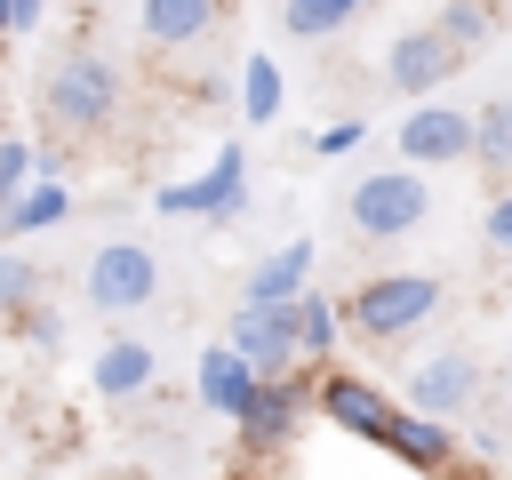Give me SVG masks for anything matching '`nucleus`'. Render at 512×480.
<instances>
[{
	"label": "nucleus",
	"instance_id": "ddd939ff",
	"mask_svg": "<svg viewBox=\"0 0 512 480\" xmlns=\"http://www.w3.org/2000/svg\"><path fill=\"white\" fill-rule=\"evenodd\" d=\"M312 264H320V248H312V240H280L272 256H256V272H248L240 304H256V312H280V304H296V296L312 288Z\"/></svg>",
	"mask_w": 512,
	"mask_h": 480
},
{
	"label": "nucleus",
	"instance_id": "20e7f679",
	"mask_svg": "<svg viewBox=\"0 0 512 480\" xmlns=\"http://www.w3.org/2000/svg\"><path fill=\"white\" fill-rule=\"evenodd\" d=\"M312 408H320V424H336L344 440H368V448H384L392 424H400V400L360 368H320L312 376Z\"/></svg>",
	"mask_w": 512,
	"mask_h": 480
},
{
	"label": "nucleus",
	"instance_id": "aec40b11",
	"mask_svg": "<svg viewBox=\"0 0 512 480\" xmlns=\"http://www.w3.org/2000/svg\"><path fill=\"white\" fill-rule=\"evenodd\" d=\"M352 16H360V0H280L288 40H336V32H352Z\"/></svg>",
	"mask_w": 512,
	"mask_h": 480
},
{
	"label": "nucleus",
	"instance_id": "0eeeda50",
	"mask_svg": "<svg viewBox=\"0 0 512 480\" xmlns=\"http://www.w3.org/2000/svg\"><path fill=\"white\" fill-rule=\"evenodd\" d=\"M152 208H160V216H216V224L240 216V208H248V152H240V144H216V160H208L192 184H160Z\"/></svg>",
	"mask_w": 512,
	"mask_h": 480
},
{
	"label": "nucleus",
	"instance_id": "39448f33",
	"mask_svg": "<svg viewBox=\"0 0 512 480\" xmlns=\"http://www.w3.org/2000/svg\"><path fill=\"white\" fill-rule=\"evenodd\" d=\"M304 416H312V368H296V376H280V384H256L248 408L232 416V440H240L248 456H280V448L304 432Z\"/></svg>",
	"mask_w": 512,
	"mask_h": 480
},
{
	"label": "nucleus",
	"instance_id": "dca6fc26",
	"mask_svg": "<svg viewBox=\"0 0 512 480\" xmlns=\"http://www.w3.org/2000/svg\"><path fill=\"white\" fill-rule=\"evenodd\" d=\"M152 376H160V360H152L144 336H112V344L96 352V368H88V384H96L104 400H136V392H152Z\"/></svg>",
	"mask_w": 512,
	"mask_h": 480
},
{
	"label": "nucleus",
	"instance_id": "2eb2a0df",
	"mask_svg": "<svg viewBox=\"0 0 512 480\" xmlns=\"http://www.w3.org/2000/svg\"><path fill=\"white\" fill-rule=\"evenodd\" d=\"M248 392H256L248 360H240V352H224V344H208V352H200V368H192V400H200L208 416H224V424H232V416L248 408Z\"/></svg>",
	"mask_w": 512,
	"mask_h": 480
},
{
	"label": "nucleus",
	"instance_id": "a878e982",
	"mask_svg": "<svg viewBox=\"0 0 512 480\" xmlns=\"http://www.w3.org/2000/svg\"><path fill=\"white\" fill-rule=\"evenodd\" d=\"M40 24H48L40 0H0V40H24V32H40Z\"/></svg>",
	"mask_w": 512,
	"mask_h": 480
},
{
	"label": "nucleus",
	"instance_id": "5701e85b",
	"mask_svg": "<svg viewBox=\"0 0 512 480\" xmlns=\"http://www.w3.org/2000/svg\"><path fill=\"white\" fill-rule=\"evenodd\" d=\"M40 304V264L24 256V248H0V312L16 320V312H32Z\"/></svg>",
	"mask_w": 512,
	"mask_h": 480
},
{
	"label": "nucleus",
	"instance_id": "412c9836",
	"mask_svg": "<svg viewBox=\"0 0 512 480\" xmlns=\"http://www.w3.org/2000/svg\"><path fill=\"white\" fill-rule=\"evenodd\" d=\"M280 96H288V88H280V56H264V48L240 56V120H256V128L280 120Z\"/></svg>",
	"mask_w": 512,
	"mask_h": 480
},
{
	"label": "nucleus",
	"instance_id": "f257e3e1",
	"mask_svg": "<svg viewBox=\"0 0 512 480\" xmlns=\"http://www.w3.org/2000/svg\"><path fill=\"white\" fill-rule=\"evenodd\" d=\"M40 112H48L64 136L112 128V112H120V56L96 48V40H72V48L48 64V80H40Z\"/></svg>",
	"mask_w": 512,
	"mask_h": 480
},
{
	"label": "nucleus",
	"instance_id": "9d476101",
	"mask_svg": "<svg viewBox=\"0 0 512 480\" xmlns=\"http://www.w3.org/2000/svg\"><path fill=\"white\" fill-rule=\"evenodd\" d=\"M456 72H464V56H456L432 24H416V32H400V40L384 48V88L408 96V104H432V88H448Z\"/></svg>",
	"mask_w": 512,
	"mask_h": 480
},
{
	"label": "nucleus",
	"instance_id": "f03ea898",
	"mask_svg": "<svg viewBox=\"0 0 512 480\" xmlns=\"http://www.w3.org/2000/svg\"><path fill=\"white\" fill-rule=\"evenodd\" d=\"M336 312H344L352 336H368V344H400V336H416V328L440 312V280H432V272H376V280H360Z\"/></svg>",
	"mask_w": 512,
	"mask_h": 480
},
{
	"label": "nucleus",
	"instance_id": "bb28decb",
	"mask_svg": "<svg viewBox=\"0 0 512 480\" xmlns=\"http://www.w3.org/2000/svg\"><path fill=\"white\" fill-rule=\"evenodd\" d=\"M480 232H488V248H504V256H512V184H504V192L488 200V216H480Z\"/></svg>",
	"mask_w": 512,
	"mask_h": 480
},
{
	"label": "nucleus",
	"instance_id": "c756f323",
	"mask_svg": "<svg viewBox=\"0 0 512 480\" xmlns=\"http://www.w3.org/2000/svg\"><path fill=\"white\" fill-rule=\"evenodd\" d=\"M0 120H8V112H0ZM0 136H8V128H0Z\"/></svg>",
	"mask_w": 512,
	"mask_h": 480
},
{
	"label": "nucleus",
	"instance_id": "4be33fe9",
	"mask_svg": "<svg viewBox=\"0 0 512 480\" xmlns=\"http://www.w3.org/2000/svg\"><path fill=\"white\" fill-rule=\"evenodd\" d=\"M432 32H440L456 56H472V48L496 32V8H480V0H448V8H432Z\"/></svg>",
	"mask_w": 512,
	"mask_h": 480
},
{
	"label": "nucleus",
	"instance_id": "b1692460",
	"mask_svg": "<svg viewBox=\"0 0 512 480\" xmlns=\"http://www.w3.org/2000/svg\"><path fill=\"white\" fill-rule=\"evenodd\" d=\"M24 184H32V144L24 136H0V208H16Z\"/></svg>",
	"mask_w": 512,
	"mask_h": 480
},
{
	"label": "nucleus",
	"instance_id": "cd10ccee",
	"mask_svg": "<svg viewBox=\"0 0 512 480\" xmlns=\"http://www.w3.org/2000/svg\"><path fill=\"white\" fill-rule=\"evenodd\" d=\"M16 328H24L32 344H64V320H56L48 304H32V312H16Z\"/></svg>",
	"mask_w": 512,
	"mask_h": 480
},
{
	"label": "nucleus",
	"instance_id": "4468645a",
	"mask_svg": "<svg viewBox=\"0 0 512 480\" xmlns=\"http://www.w3.org/2000/svg\"><path fill=\"white\" fill-rule=\"evenodd\" d=\"M384 456H400L416 480H432V472L464 464V432H456V424H432V416H408V408H400V424H392Z\"/></svg>",
	"mask_w": 512,
	"mask_h": 480
},
{
	"label": "nucleus",
	"instance_id": "c85d7f7f",
	"mask_svg": "<svg viewBox=\"0 0 512 480\" xmlns=\"http://www.w3.org/2000/svg\"><path fill=\"white\" fill-rule=\"evenodd\" d=\"M432 480H496V472H488V464H472V456H464V464H448V472H432Z\"/></svg>",
	"mask_w": 512,
	"mask_h": 480
},
{
	"label": "nucleus",
	"instance_id": "423d86ee",
	"mask_svg": "<svg viewBox=\"0 0 512 480\" xmlns=\"http://www.w3.org/2000/svg\"><path fill=\"white\" fill-rule=\"evenodd\" d=\"M80 288H88L96 312H144L152 288H160V256H152L144 240H104V248L88 256Z\"/></svg>",
	"mask_w": 512,
	"mask_h": 480
},
{
	"label": "nucleus",
	"instance_id": "7ed1b4c3",
	"mask_svg": "<svg viewBox=\"0 0 512 480\" xmlns=\"http://www.w3.org/2000/svg\"><path fill=\"white\" fill-rule=\"evenodd\" d=\"M344 216H352L360 240H400V232H416L432 216V184L416 168H376V176H360L344 192Z\"/></svg>",
	"mask_w": 512,
	"mask_h": 480
},
{
	"label": "nucleus",
	"instance_id": "9b49d317",
	"mask_svg": "<svg viewBox=\"0 0 512 480\" xmlns=\"http://www.w3.org/2000/svg\"><path fill=\"white\" fill-rule=\"evenodd\" d=\"M472 392H480V368L464 360V352H432V360H416L408 368V416H432V424H456L464 408H472Z\"/></svg>",
	"mask_w": 512,
	"mask_h": 480
},
{
	"label": "nucleus",
	"instance_id": "f8f14e48",
	"mask_svg": "<svg viewBox=\"0 0 512 480\" xmlns=\"http://www.w3.org/2000/svg\"><path fill=\"white\" fill-rule=\"evenodd\" d=\"M216 24H224L216 0H144V8H136V32H144L152 56H184V48H200Z\"/></svg>",
	"mask_w": 512,
	"mask_h": 480
},
{
	"label": "nucleus",
	"instance_id": "f3484780",
	"mask_svg": "<svg viewBox=\"0 0 512 480\" xmlns=\"http://www.w3.org/2000/svg\"><path fill=\"white\" fill-rule=\"evenodd\" d=\"M72 216V184H24L16 192V208H0V248H24L32 232H48V224H64Z\"/></svg>",
	"mask_w": 512,
	"mask_h": 480
},
{
	"label": "nucleus",
	"instance_id": "393cba45",
	"mask_svg": "<svg viewBox=\"0 0 512 480\" xmlns=\"http://www.w3.org/2000/svg\"><path fill=\"white\" fill-rule=\"evenodd\" d=\"M360 136H368V120H328V128L312 136V152H320V160H344V152H360Z\"/></svg>",
	"mask_w": 512,
	"mask_h": 480
},
{
	"label": "nucleus",
	"instance_id": "a211bd4d",
	"mask_svg": "<svg viewBox=\"0 0 512 480\" xmlns=\"http://www.w3.org/2000/svg\"><path fill=\"white\" fill-rule=\"evenodd\" d=\"M336 344H344V312H336V296L304 288V296H296V352H304V368H312V376L336 368Z\"/></svg>",
	"mask_w": 512,
	"mask_h": 480
},
{
	"label": "nucleus",
	"instance_id": "1a4fd4ad",
	"mask_svg": "<svg viewBox=\"0 0 512 480\" xmlns=\"http://www.w3.org/2000/svg\"><path fill=\"white\" fill-rule=\"evenodd\" d=\"M392 144H400V168H456V160H472V112H456V104H408V120L392 128Z\"/></svg>",
	"mask_w": 512,
	"mask_h": 480
},
{
	"label": "nucleus",
	"instance_id": "6e6552de",
	"mask_svg": "<svg viewBox=\"0 0 512 480\" xmlns=\"http://www.w3.org/2000/svg\"><path fill=\"white\" fill-rule=\"evenodd\" d=\"M224 352H240L256 384L296 376V368H304V352H296V304H280V312L240 304V312H232V328H224Z\"/></svg>",
	"mask_w": 512,
	"mask_h": 480
},
{
	"label": "nucleus",
	"instance_id": "6ab92c4d",
	"mask_svg": "<svg viewBox=\"0 0 512 480\" xmlns=\"http://www.w3.org/2000/svg\"><path fill=\"white\" fill-rule=\"evenodd\" d=\"M472 160H480V176H496V192L512 184V96L472 112Z\"/></svg>",
	"mask_w": 512,
	"mask_h": 480
}]
</instances>
